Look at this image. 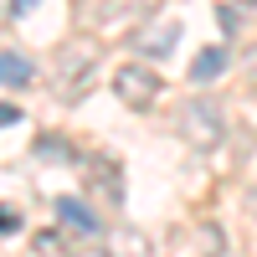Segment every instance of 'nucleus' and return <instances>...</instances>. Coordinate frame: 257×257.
<instances>
[{"instance_id":"6e6552de","label":"nucleus","mask_w":257,"mask_h":257,"mask_svg":"<svg viewBox=\"0 0 257 257\" xmlns=\"http://www.w3.org/2000/svg\"><path fill=\"white\" fill-rule=\"evenodd\" d=\"M226 47H206V52H196V62H190V82H216L221 72H226Z\"/></svg>"},{"instance_id":"0eeeda50","label":"nucleus","mask_w":257,"mask_h":257,"mask_svg":"<svg viewBox=\"0 0 257 257\" xmlns=\"http://www.w3.org/2000/svg\"><path fill=\"white\" fill-rule=\"evenodd\" d=\"M36 82V67H31V57L26 52H0V88H31Z\"/></svg>"},{"instance_id":"9b49d317","label":"nucleus","mask_w":257,"mask_h":257,"mask_svg":"<svg viewBox=\"0 0 257 257\" xmlns=\"http://www.w3.org/2000/svg\"><path fill=\"white\" fill-rule=\"evenodd\" d=\"M62 247V231H41V237H36V252H57Z\"/></svg>"},{"instance_id":"7ed1b4c3","label":"nucleus","mask_w":257,"mask_h":257,"mask_svg":"<svg viewBox=\"0 0 257 257\" xmlns=\"http://www.w3.org/2000/svg\"><path fill=\"white\" fill-rule=\"evenodd\" d=\"M82 180H88V196L103 206H123V165L113 155H88L82 165Z\"/></svg>"},{"instance_id":"f03ea898","label":"nucleus","mask_w":257,"mask_h":257,"mask_svg":"<svg viewBox=\"0 0 257 257\" xmlns=\"http://www.w3.org/2000/svg\"><path fill=\"white\" fill-rule=\"evenodd\" d=\"M93 72H98V47L93 41H67V47L57 52V98L62 103H77L82 93L93 88Z\"/></svg>"},{"instance_id":"423d86ee","label":"nucleus","mask_w":257,"mask_h":257,"mask_svg":"<svg viewBox=\"0 0 257 257\" xmlns=\"http://www.w3.org/2000/svg\"><path fill=\"white\" fill-rule=\"evenodd\" d=\"M57 216H62V226H72V231H82V237H98V231H103V221H98V211H93V206H82L77 196H57Z\"/></svg>"},{"instance_id":"4468645a","label":"nucleus","mask_w":257,"mask_h":257,"mask_svg":"<svg viewBox=\"0 0 257 257\" xmlns=\"http://www.w3.org/2000/svg\"><path fill=\"white\" fill-rule=\"evenodd\" d=\"M36 11V0H11V16H31Z\"/></svg>"},{"instance_id":"ddd939ff","label":"nucleus","mask_w":257,"mask_h":257,"mask_svg":"<svg viewBox=\"0 0 257 257\" xmlns=\"http://www.w3.org/2000/svg\"><path fill=\"white\" fill-rule=\"evenodd\" d=\"M11 123H21V108L16 103H0V128H11Z\"/></svg>"},{"instance_id":"f8f14e48","label":"nucleus","mask_w":257,"mask_h":257,"mask_svg":"<svg viewBox=\"0 0 257 257\" xmlns=\"http://www.w3.org/2000/svg\"><path fill=\"white\" fill-rule=\"evenodd\" d=\"M21 226V211H11V206H0V231H16Z\"/></svg>"},{"instance_id":"f257e3e1","label":"nucleus","mask_w":257,"mask_h":257,"mask_svg":"<svg viewBox=\"0 0 257 257\" xmlns=\"http://www.w3.org/2000/svg\"><path fill=\"white\" fill-rule=\"evenodd\" d=\"M175 128H180V139L190 144V149H216L221 139H226V113H221V103L216 98H190V103H180V118H175Z\"/></svg>"},{"instance_id":"20e7f679","label":"nucleus","mask_w":257,"mask_h":257,"mask_svg":"<svg viewBox=\"0 0 257 257\" xmlns=\"http://www.w3.org/2000/svg\"><path fill=\"white\" fill-rule=\"evenodd\" d=\"M160 88H165V82L149 72L144 62H123V67L113 72V93L128 103V108H149V103L160 98Z\"/></svg>"},{"instance_id":"2eb2a0df","label":"nucleus","mask_w":257,"mask_h":257,"mask_svg":"<svg viewBox=\"0 0 257 257\" xmlns=\"http://www.w3.org/2000/svg\"><path fill=\"white\" fill-rule=\"evenodd\" d=\"M72 257H108L103 247H82V252H72Z\"/></svg>"},{"instance_id":"9d476101","label":"nucleus","mask_w":257,"mask_h":257,"mask_svg":"<svg viewBox=\"0 0 257 257\" xmlns=\"http://www.w3.org/2000/svg\"><path fill=\"white\" fill-rule=\"evenodd\" d=\"M36 155L52 160V165H72V149H67V139H62V134H41V139H36Z\"/></svg>"},{"instance_id":"39448f33","label":"nucleus","mask_w":257,"mask_h":257,"mask_svg":"<svg viewBox=\"0 0 257 257\" xmlns=\"http://www.w3.org/2000/svg\"><path fill=\"white\" fill-rule=\"evenodd\" d=\"M175 41H180V21L175 16H160V21H149V26L134 36V52L139 57H170Z\"/></svg>"},{"instance_id":"dca6fc26","label":"nucleus","mask_w":257,"mask_h":257,"mask_svg":"<svg viewBox=\"0 0 257 257\" xmlns=\"http://www.w3.org/2000/svg\"><path fill=\"white\" fill-rule=\"evenodd\" d=\"M237 6H257V0H237Z\"/></svg>"},{"instance_id":"1a4fd4ad","label":"nucleus","mask_w":257,"mask_h":257,"mask_svg":"<svg viewBox=\"0 0 257 257\" xmlns=\"http://www.w3.org/2000/svg\"><path fill=\"white\" fill-rule=\"evenodd\" d=\"M108 257H155V247H149L144 231L118 226V231H113V242H108Z\"/></svg>"}]
</instances>
